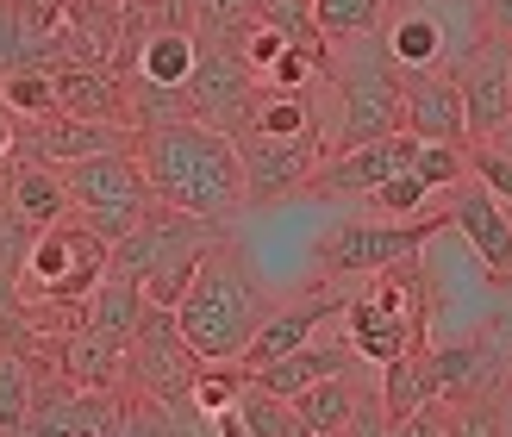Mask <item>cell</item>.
I'll return each instance as SVG.
<instances>
[{
  "label": "cell",
  "mask_w": 512,
  "mask_h": 437,
  "mask_svg": "<svg viewBox=\"0 0 512 437\" xmlns=\"http://www.w3.org/2000/svg\"><path fill=\"white\" fill-rule=\"evenodd\" d=\"M213 431H225V437H300V419H294V400L269 394L263 381H250V369H244V388L232 400V413Z\"/></svg>",
  "instance_id": "cell-20"
},
{
  "label": "cell",
  "mask_w": 512,
  "mask_h": 437,
  "mask_svg": "<svg viewBox=\"0 0 512 437\" xmlns=\"http://www.w3.org/2000/svg\"><path fill=\"white\" fill-rule=\"evenodd\" d=\"M338 313H344V294H319V300L281 306V313H263V325H256V338L244 344L238 363H244V369H263V363H275V356L300 350V344L313 338V331H319L325 319H338Z\"/></svg>",
  "instance_id": "cell-14"
},
{
  "label": "cell",
  "mask_w": 512,
  "mask_h": 437,
  "mask_svg": "<svg viewBox=\"0 0 512 437\" xmlns=\"http://www.w3.org/2000/svg\"><path fill=\"white\" fill-rule=\"evenodd\" d=\"M63 188H69V207L107 244H119L125 231L150 213V182H144L138 150H100V157L63 163Z\"/></svg>",
  "instance_id": "cell-5"
},
{
  "label": "cell",
  "mask_w": 512,
  "mask_h": 437,
  "mask_svg": "<svg viewBox=\"0 0 512 437\" xmlns=\"http://www.w3.org/2000/svg\"><path fill=\"white\" fill-rule=\"evenodd\" d=\"M313 13H319V32H325V38H350V32H369V25H381L388 0H313Z\"/></svg>",
  "instance_id": "cell-28"
},
{
  "label": "cell",
  "mask_w": 512,
  "mask_h": 437,
  "mask_svg": "<svg viewBox=\"0 0 512 437\" xmlns=\"http://www.w3.org/2000/svg\"><path fill=\"white\" fill-rule=\"evenodd\" d=\"M50 82H57V107L63 113L132 125V119H125V75H113L107 63H57Z\"/></svg>",
  "instance_id": "cell-16"
},
{
  "label": "cell",
  "mask_w": 512,
  "mask_h": 437,
  "mask_svg": "<svg viewBox=\"0 0 512 437\" xmlns=\"http://www.w3.org/2000/svg\"><path fill=\"white\" fill-rule=\"evenodd\" d=\"M413 175H419L431 194H444L456 175H469V144H425V138H419V150H413Z\"/></svg>",
  "instance_id": "cell-27"
},
{
  "label": "cell",
  "mask_w": 512,
  "mask_h": 437,
  "mask_svg": "<svg viewBox=\"0 0 512 437\" xmlns=\"http://www.w3.org/2000/svg\"><path fill=\"white\" fill-rule=\"evenodd\" d=\"M7 69H19V7L0 0V75Z\"/></svg>",
  "instance_id": "cell-33"
},
{
  "label": "cell",
  "mask_w": 512,
  "mask_h": 437,
  "mask_svg": "<svg viewBox=\"0 0 512 437\" xmlns=\"http://www.w3.org/2000/svg\"><path fill=\"white\" fill-rule=\"evenodd\" d=\"M107 256H113V244L69 207L63 219H50L32 238V250H25V263H19V288H25V300H44L50 313L75 319L82 300L94 294V281L107 275Z\"/></svg>",
  "instance_id": "cell-4"
},
{
  "label": "cell",
  "mask_w": 512,
  "mask_h": 437,
  "mask_svg": "<svg viewBox=\"0 0 512 437\" xmlns=\"http://www.w3.org/2000/svg\"><path fill=\"white\" fill-rule=\"evenodd\" d=\"M138 163L150 200H163L175 213L194 219H232L244 207V163L232 132H219L207 119H169L138 132Z\"/></svg>",
  "instance_id": "cell-1"
},
{
  "label": "cell",
  "mask_w": 512,
  "mask_h": 437,
  "mask_svg": "<svg viewBox=\"0 0 512 437\" xmlns=\"http://www.w3.org/2000/svg\"><path fill=\"white\" fill-rule=\"evenodd\" d=\"M263 294H256V281L244 269V256L232 244H207V256H200V275L194 288L175 300V325H182L188 350L200 356V363H238L244 344L256 338V325H263Z\"/></svg>",
  "instance_id": "cell-3"
},
{
  "label": "cell",
  "mask_w": 512,
  "mask_h": 437,
  "mask_svg": "<svg viewBox=\"0 0 512 437\" xmlns=\"http://www.w3.org/2000/svg\"><path fill=\"white\" fill-rule=\"evenodd\" d=\"M213 244H219V238H213ZM200 256H207V244H188V250H175L169 263H157V269L144 275V300H150V306H175V300L194 288Z\"/></svg>",
  "instance_id": "cell-26"
},
{
  "label": "cell",
  "mask_w": 512,
  "mask_h": 437,
  "mask_svg": "<svg viewBox=\"0 0 512 437\" xmlns=\"http://www.w3.org/2000/svg\"><path fill=\"white\" fill-rule=\"evenodd\" d=\"M444 225L463 231V244L481 256V269H488L494 288H512V207L475 169L444 188Z\"/></svg>",
  "instance_id": "cell-8"
},
{
  "label": "cell",
  "mask_w": 512,
  "mask_h": 437,
  "mask_svg": "<svg viewBox=\"0 0 512 437\" xmlns=\"http://www.w3.org/2000/svg\"><path fill=\"white\" fill-rule=\"evenodd\" d=\"M456 7H475V0H456Z\"/></svg>",
  "instance_id": "cell-38"
},
{
  "label": "cell",
  "mask_w": 512,
  "mask_h": 437,
  "mask_svg": "<svg viewBox=\"0 0 512 437\" xmlns=\"http://www.w3.org/2000/svg\"><path fill=\"white\" fill-rule=\"evenodd\" d=\"M138 313H144V281L138 275H125V269H113L107 263V275L94 281V294L82 300V319L88 331H100V338H132V325H138Z\"/></svg>",
  "instance_id": "cell-19"
},
{
  "label": "cell",
  "mask_w": 512,
  "mask_h": 437,
  "mask_svg": "<svg viewBox=\"0 0 512 437\" xmlns=\"http://www.w3.org/2000/svg\"><path fill=\"white\" fill-rule=\"evenodd\" d=\"M182 88H188V113L219 125V132H238V125L250 119V107H256V94H263V82L250 75V63L232 44H219V38H200V57H194Z\"/></svg>",
  "instance_id": "cell-9"
},
{
  "label": "cell",
  "mask_w": 512,
  "mask_h": 437,
  "mask_svg": "<svg viewBox=\"0 0 512 437\" xmlns=\"http://www.w3.org/2000/svg\"><path fill=\"white\" fill-rule=\"evenodd\" d=\"M506 57H512V38L506 32H481L469 38V50L450 63L456 75V94H463V119H469V138H494L500 125L512 119L506 107Z\"/></svg>",
  "instance_id": "cell-10"
},
{
  "label": "cell",
  "mask_w": 512,
  "mask_h": 437,
  "mask_svg": "<svg viewBox=\"0 0 512 437\" xmlns=\"http://www.w3.org/2000/svg\"><path fill=\"white\" fill-rule=\"evenodd\" d=\"M356 375H363V363L338 369V375H319V381H306V388L294 394L300 437H344L350 431L356 406H363V394H369V381H356Z\"/></svg>",
  "instance_id": "cell-13"
},
{
  "label": "cell",
  "mask_w": 512,
  "mask_h": 437,
  "mask_svg": "<svg viewBox=\"0 0 512 437\" xmlns=\"http://www.w3.org/2000/svg\"><path fill=\"white\" fill-rule=\"evenodd\" d=\"M256 19H269L288 44H300V50H313V57H325V32H319L313 0H256Z\"/></svg>",
  "instance_id": "cell-25"
},
{
  "label": "cell",
  "mask_w": 512,
  "mask_h": 437,
  "mask_svg": "<svg viewBox=\"0 0 512 437\" xmlns=\"http://www.w3.org/2000/svg\"><path fill=\"white\" fill-rule=\"evenodd\" d=\"M344 338H350V350L363 356V363H388V356H400V350H413V344H425V331L419 325H406V319H394L388 306H381L369 288H356V294H344Z\"/></svg>",
  "instance_id": "cell-12"
},
{
  "label": "cell",
  "mask_w": 512,
  "mask_h": 437,
  "mask_svg": "<svg viewBox=\"0 0 512 437\" xmlns=\"http://www.w3.org/2000/svg\"><path fill=\"white\" fill-rule=\"evenodd\" d=\"M363 356L350 350V338L344 344H313L306 338L300 350H288V356H275V363H263V369H250V381H263L269 394H281V400H294L306 381H319V375H338V369H356Z\"/></svg>",
  "instance_id": "cell-17"
},
{
  "label": "cell",
  "mask_w": 512,
  "mask_h": 437,
  "mask_svg": "<svg viewBox=\"0 0 512 437\" xmlns=\"http://www.w3.org/2000/svg\"><path fill=\"white\" fill-rule=\"evenodd\" d=\"M400 125L425 144H469V119H463V94H456L450 63L400 75Z\"/></svg>",
  "instance_id": "cell-11"
},
{
  "label": "cell",
  "mask_w": 512,
  "mask_h": 437,
  "mask_svg": "<svg viewBox=\"0 0 512 437\" xmlns=\"http://www.w3.org/2000/svg\"><path fill=\"white\" fill-rule=\"evenodd\" d=\"M13 150H19V113L7 107V100H0V163H7Z\"/></svg>",
  "instance_id": "cell-35"
},
{
  "label": "cell",
  "mask_w": 512,
  "mask_h": 437,
  "mask_svg": "<svg viewBox=\"0 0 512 437\" xmlns=\"http://www.w3.org/2000/svg\"><path fill=\"white\" fill-rule=\"evenodd\" d=\"M438 225H444V213H406V219H344V225H331L325 238L313 244L319 281H331V275H369V269H388L394 256L425 250Z\"/></svg>",
  "instance_id": "cell-6"
},
{
  "label": "cell",
  "mask_w": 512,
  "mask_h": 437,
  "mask_svg": "<svg viewBox=\"0 0 512 437\" xmlns=\"http://www.w3.org/2000/svg\"><path fill=\"white\" fill-rule=\"evenodd\" d=\"M194 19H200V38L232 44L244 25L256 19V0H194Z\"/></svg>",
  "instance_id": "cell-30"
},
{
  "label": "cell",
  "mask_w": 512,
  "mask_h": 437,
  "mask_svg": "<svg viewBox=\"0 0 512 437\" xmlns=\"http://www.w3.org/2000/svg\"><path fill=\"white\" fill-rule=\"evenodd\" d=\"M32 381H38L32 356L19 344H0V431H25V419H32Z\"/></svg>",
  "instance_id": "cell-23"
},
{
  "label": "cell",
  "mask_w": 512,
  "mask_h": 437,
  "mask_svg": "<svg viewBox=\"0 0 512 437\" xmlns=\"http://www.w3.org/2000/svg\"><path fill=\"white\" fill-rule=\"evenodd\" d=\"M313 88H319L313 119H319L325 157L331 150H350V144H369V138L400 125V69L388 57V32L381 25L350 32V38H325Z\"/></svg>",
  "instance_id": "cell-2"
},
{
  "label": "cell",
  "mask_w": 512,
  "mask_h": 437,
  "mask_svg": "<svg viewBox=\"0 0 512 437\" xmlns=\"http://www.w3.org/2000/svg\"><path fill=\"white\" fill-rule=\"evenodd\" d=\"M194 57H200V32H194V25H157V32H144V44L132 50V75L163 82V88H182Z\"/></svg>",
  "instance_id": "cell-21"
},
{
  "label": "cell",
  "mask_w": 512,
  "mask_h": 437,
  "mask_svg": "<svg viewBox=\"0 0 512 437\" xmlns=\"http://www.w3.org/2000/svg\"><path fill=\"white\" fill-rule=\"evenodd\" d=\"M388 32V57L400 75H413V69H444L450 63V44H444V19H431V13H400L394 25H381Z\"/></svg>",
  "instance_id": "cell-22"
},
{
  "label": "cell",
  "mask_w": 512,
  "mask_h": 437,
  "mask_svg": "<svg viewBox=\"0 0 512 437\" xmlns=\"http://www.w3.org/2000/svg\"><path fill=\"white\" fill-rule=\"evenodd\" d=\"M469 169H475L481 182H488V188L506 200V207H512V157H506L500 144H488V138H469Z\"/></svg>",
  "instance_id": "cell-32"
},
{
  "label": "cell",
  "mask_w": 512,
  "mask_h": 437,
  "mask_svg": "<svg viewBox=\"0 0 512 437\" xmlns=\"http://www.w3.org/2000/svg\"><path fill=\"white\" fill-rule=\"evenodd\" d=\"M0 100L19 113V119H44V113H57V82L38 69V63H19L0 75Z\"/></svg>",
  "instance_id": "cell-24"
},
{
  "label": "cell",
  "mask_w": 512,
  "mask_h": 437,
  "mask_svg": "<svg viewBox=\"0 0 512 437\" xmlns=\"http://www.w3.org/2000/svg\"><path fill=\"white\" fill-rule=\"evenodd\" d=\"M475 13H481L488 32H506L512 38V0H475Z\"/></svg>",
  "instance_id": "cell-34"
},
{
  "label": "cell",
  "mask_w": 512,
  "mask_h": 437,
  "mask_svg": "<svg viewBox=\"0 0 512 437\" xmlns=\"http://www.w3.org/2000/svg\"><path fill=\"white\" fill-rule=\"evenodd\" d=\"M238 144V163H244V207H269V200H288L294 188H306V175H313V163L325 157V138L319 125H306V132H232Z\"/></svg>",
  "instance_id": "cell-7"
},
{
  "label": "cell",
  "mask_w": 512,
  "mask_h": 437,
  "mask_svg": "<svg viewBox=\"0 0 512 437\" xmlns=\"http://www.w3.org/2000/svg\"><path fill=\"white\" fill-rule=\"evenodd\" d=\"M488 144H500V150H506V157H512V119H506V125H500V132H494V138H488Z\"/></svg>",
  "instance_id": "cell-36"
},
{
  "label": "cell",
  "mask_w": 512,
  "mask_h": 437,
  "mask_svg": "<svg viewBox=\"0 0 512 437\" xmlns=\"http://www.w3.org/2000/svg\"><path fill=\"white\" fill-rule=\"evenodd\" d=\"M0 188H7V200L32 219L38 231L50 219L69 213V188H63V169L57 163H38V157H7V175H0Z\"/></svg>",
  "instance_id": "cell-18"
},
{
  "label": "cell",
  "mask_w": 512,
  "mask_h": 437,
  "mask_svg": "<svg viewBox=\"0 0 512 437\" xmlns=\"http://www.w3.org/2000/svg\"><path fill=\"white\" fill-rule=\"evenodd\" d=\"M32 238H38V225L7 200V188H0V269H7V275H19L25 250H32Z\"/></svg>",
  "instance_id": "cell-31"
},
{
  "label": "cell",
  "mask_w": 512,
  "mask_h": 437,
  "mask_svg": "<svg viewBox=\"0 0 512 437\" xmlns=\"http://www.w3.org/2000/svg\"><path fill=\"white\" fill-rule=\"evenodd\" d=\"M425 194H431V188L419 182L413 169H394L388 182H381V188H369L363 200H369V207H375L381 219H406V213H419V207H425Z\"/></svg>",
  "instance_id": "cell-29"
},
{
  "label": "cell",
  "mask_w": 512,
  "mask_h": 437,
  "mask_svg": "<svg viewBox=\"0 0 512 437\" xmlns=\"http://www.w3.org/2000/svg\"><path fill=\"white\" fill-rule=\"evenodd\" d=\"M57 375H69L75 388H125V344L69 319V331L57 338Z\"/></svg>",
  "instance_id": "cell-15"
},
{
  "label": "cell",
  "mask_w": 512,
  "mask_h": 437,
  "mask_svg": "<svg viewBox=\"0 0 512 437\" xmlns=\"http://www.w3.org/2000/svg\"><path fill=\"white\" fill-rule=\"evenodd\" d=\"M506 107H512V57H506Z\"/></svg>",
  "instance_id": "cell-37"
}]
</instances>
